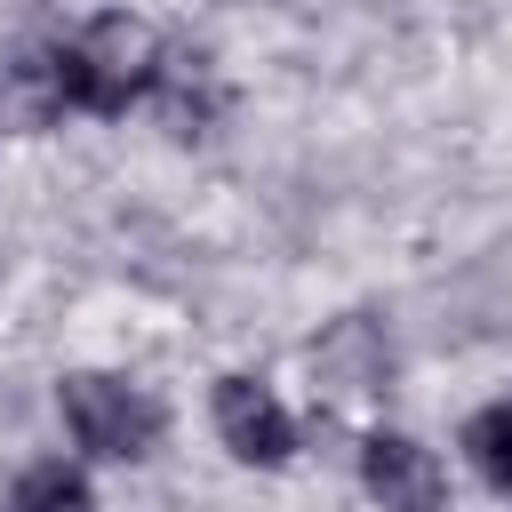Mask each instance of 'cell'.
I'll return each mask as SVG.
<instances>
[{
  "label": "cell",
  "instance_id": "obj_5",
  "mask_svg": "<svg viewBox=\"0 0 512 512\" xmlns=\"http://www.w3.org/2000/svg\"><path fill=\"white\" fill-rule=\"evenodd\" d=\"M352 472L376 512H448V464L400 424H368L352 448Z\"/></svg>",
  "mask_w": 512,
  "mask_h": 512
},
{
  "label": "cell",
  "instance_id": "obj_8",
  "mask_svg": "<svg viewBox=\"0 0 512 512\" xmlns=\"http://www.w3.org/2000/svg\"><path fill=\"white\" fill-rule=\"evenodd\" d=\"M0 512H96V472H88V456H32V464H16Z\"/></svg>",
  "mask_w": 512,
  "mask_h": 512
},
{
  "label": "cell",
  "instance_id": "obj_6",
  "mask_svg": "<svg viewBox=\"0 0 512 512\" xmlns=\"http://www.w3.org/2000/svg\"><path fill=\"white\" fill-rule=\"evenodd\" d=\"M144 112L168 128V144H208V136L232 120V80L216 72V56H208V48L168 40V64H160V80H152Z\"/></svg>",
  "mask_w": 512,
  "mask_h": 512
},
{
  "label": "cell",
  "instance_id": "obj_4",
  "mask_svg": "<svg viewBox=\"0 0 512 512\" xmlns=\"http://www.w3.org/2000/svg\"><path fill=\"white\" fill-rule=\"evenodd\" d=\"M392 376H400V344H392V328H384L376 312H336V320H320V336H312V384H320L328 400L368 408V400L392 392Z\"/></svg>",
  "mask_w": 512,
  "mask_h": 512
},
{
  "label": "cell",
  "instance_id": "obj_1",
  "mask_svg": "<svg viewBox=\"0 0 512 512\" xmlns=\"http://www.w3.org/2000/svg\"><path fill=\"white\" fill-rule=\"evenodd\" d=\"M160 64H168V40L136 8H96L88 24H72L56 40V72H64L72 120H128V112H144Z\"/></svg>",
  "mask_w": 512,
  "mask_h": 512
},
{
  "label": "cell",
  "instance_id": "obj_3",
  "mask_svg": "<svg viewBox=\"0 0 512 512\" xmlns=\"http://www.w3.org/2000/svg\"><path fill=\"white\" fill-rule=\"evenodd\" d=\"M208 432H216V448H224L232 464H248V472H280V464H296V448H304V424H296V408L280 400V384H272V376H248V368H224V376L208 384Z\"/></svg>",
  "mask_w": 512,
  "mask_h": 512
},
{
  "label": "cell",
  "instance_id": "obj_7",
  "mask_svg": "<svg viewBox=\"0 0 512 512\" xmlns=\"http://www.w3.org/2000/svg\"><path fill=\"white\" fill-rule=\"evenodd\" d=\"M72 120V96H64V72H56V40L48 48H8L0 56V136H48Z\"/></svg>",
  "mask_w": 512,
  "mask_h": 512
},
{
  "label": "cell",
  "instance_id": "obj_2",
  "mask_svg": "<svg viewBox=\"0 0 512 512\" xmlns=\"http://www.w3.org/2000/svg\"><path fill=\"white\" fill-rule=\"evenodd\" d=\"M56 424L72 456L88 464H152L168 440V408L128 368H64L56 376Z\"/></svg>",
  "mask_w": 512,
  "mask_h": 512
},
{
  "label": "cell",
  "instance_id": "obj_9",
  "mask_svg": "<svg viewBox=\"0 0 512 512\" xmlns=\"http://www.w3.org/2000/svg\"><path fill=\"white\" fill-rule=\"evenodd\" d=\"M456 456L472 464V480L488 496H512V392L480 400L464 424H456Z\"/></svg>",
  "mask_w": 512,
  "mask_h": 512
}]
</instances>
